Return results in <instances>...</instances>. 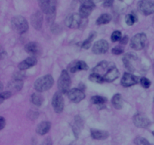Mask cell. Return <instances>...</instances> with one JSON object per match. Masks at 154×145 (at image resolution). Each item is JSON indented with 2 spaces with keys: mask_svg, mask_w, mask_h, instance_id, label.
<instances>
[{
  "mask_svg": "<svg viewBox=\"0 0 154 145\" xmlns=\"http://www.w3.org/2000/svg\"><path fill=\"white\" fill-rule=\"evenodd\" d=\"M54 81L53 77L50 75H47L36 80L34 84V87L36 91L43 93L50 90L54 85Z\"/></svg>",
  "mask_w": 154,
  "mask_h": 145,
  "instance_id": "cell-1",
  "label": "cell"
},
{
  "mask_svg": "<svg viewBox=\"0 0 154 145\" xmlns=\"http://www.w3.org/2000/svg\"><path fill=\"white\" fill-rule=\"evenodd\" d=\"M11 27L17 33L23 34L28 30L29 24L23 17L15 16L11 20Z\"/></svg>",
  "mask_w": 154,
  "mask_h": 145,
  "instance_id": "cell-2",
  "label": "cell"
},
{
  "mask_svg": "<svg viewBox=\"0 0 154 145\" xmlns=\"http://www.w3.org/2000/svg\"><path fill=\"white\" fill-rule=\"evenodd\" d=\"M87 18H83L79 14H72L66 20V25L71 29H78L84 25V20Z\"/></svg>",
  "mask_w": 154,
  "mask_h": 145,
  "instance_id": "cell-3",
  "label": "cell"
},
{
  "mask_svg": "<svg viewBox=\"0 0 154 145\" xmlns=\"http://www.w3.org/2000/svg\"><path fill=\"white\" fill-rule=\"evenodd\" d=\"M58 89L62 93H68L71 86V78L66 70L62 72L61 75L58 80Z\"/></svg>",
  "mask_w": 154,
  "mask_h": 145,
  "instance_id": "cell-4",
  "label": "cell"
},
{
  "mask_svg": "<svg viewBox=\"0 0 154 145\" xmlns=\"http://www.w3.org/2000/svg\"><path fill=\"white\" fill-rule=\"evenodd\" d=\"M147 36L144 33H138L132 37L130 42V47L135 51H141L145 46Z\"/></svg>",
  "mask_w": 154,
  "mask_h": 145,
  "instance_id": "cell-5",
  "label": "cell"
},
{
  "mask_svg": "<svg viewBox=\"0 0 154 145\" xmlns=\"http://www.w3.org/2000/svg\"><path fill=\"white\" fill-rule=\"evenodd\" d=\"M138 11L142 14L150 15L154 13V1L153 0H141L138 3Z\"/></svg>",
  "mask_w": 154,
  "mask_h": 145,
  "instance_id": "cell-6",
  "label": "cell"
},
{
  "mask_svg": "<svg viewBox=\"0 0 154 145\" xmlns=\"http://www.w3.org/2000/svg\"><path fill=\"white\" fill-rule=\"evenodd\" d=\"M57 5V0H40L39 2L41 10L46 14L55 13Z\"/></svg>",
  "mask_w": 154,
  "mask_h": 145,
  "instance_id": "cell-7",
  "label": "cell"
},
{
  "mask_svg": "<svg viewBox=\"0 0 154 145\" xmlns=\"http://www.w3.org/2000/svg\"><path fill=\"white\" fill-rule=\"evenodd\" d=\"M52 106L57 114L63 112V108H64V99H63L61 92H57L53 96Z\"/></svg>",
  "mask_w": 154,
  "mask_h": 145,
  "instance_id": "cell-8",
  "label": "cell"
},
{
  "mask_svg": "<svg viewBox=\"0 0 154 145\" xmlns=\"http://www.w3.org/2000/svg\"><path fill=\"white\" fill-rule=\"evenodd\" d=\"M133 123L136 127L146 129L151 124V122L147 117L141 113H138L133 117Z\"/></svg>",
  "mask_w": 154,
  "mask_h": 145,
  "instance_id": "cell-9",
  "label": "cell"
},
{
  "mask_svg": "<svg viewBox=\"0 0 154 145\" xmlns=\"http://www.w3.org/2000/svg\"><path fill=\"white\" fill-rule=\"evenodd\" d=\"M140 82V78L131 73H125L121 79V84L124 87H129Z\"/></svg>",
  "mask_w": 154,
  "mask_h": 145,
  "instance_id": "cell-10",
  "label": "cell"
},
{
  "mask_svg": "<svg viewBox=\"0 0 154 145\" xmlns=\"http://www.w3.org/2000/svg\"><path fill=\"white\" fill-rule=\"evenodd\" d=\"M67 94L69 99L75 103H79L83 99H85V94L81 89L73 88L69 90Z\"/></svg>",
  "mask_w": 154,
  "mask_h": 145,
  "instance_id": "cell-11",
  "label": "cell"
},
{
  "mask_svg": "<svg viewBox=\"0 0 154 145\" xmlns=\"http://www.w3.org/2000/svg\"><path fill=\"white\" fill-rule=\"evenodd\" d=\"M108 48H109V45L108 42L104 39H101L94 44L92 51L95 54H105L108 51Z\"/></svg>",
  "mask_w": 154,
  "mask_h": 145,
  "instance_id": "cell-12",
  "label": "cell"
},
{
  "mask_svg": "<svg viewBox=\"0 0 154 145\" xmlns=\"http://www.w3.org/2000/svg\"><path fill=\"white\" fill-rule=\"evenodd\" d=\"M113 65H114V63H108V62L106 61H102L101 62V63H99V64L92 70V72H93V73H97L103 77L104 75L106 74V72H108V69H109Z\"/></svg>",
  "mask_w": 154,
  "mask_h": 145,
  "instance_id": "cell-13",
  "label": "cell"
},
{
  "mask_svg": "<svg viewBox=\"0 0 154 145\" xmlns=\"http://www.w3.org/2000/svg\"><path fill=\"white\" fill-rule=\"evenodd\" d=\"M119 77V71L118 69L116 68L115 64L113 65L109 69H108V72H106L105 75L103 76L104 80H105V82L111 83L114 81L115 80H117Z\"/></svg>",
  "mask_w": 154,
  "mask_h": 145,
  "instance_id": "cell-14",
  "label": "cell"
},
{
  "mask_svg": "<svg viewBox=\"0 0 154 145\" xmlns=\"http://www.w3.org/2000/svg\"><path fill=\"white\" fill-rule=\"evenodd\" d=\"M43 23V15L41 11H36L31 17V24L35 29L40 30Z\"/></svg>",
  "mask_w": 154,
  "mask_h": 145,
  "instance_id": "cell-15",
  "label": "cell"
},
{
  "mask_svg": "<svg viewBox=\"0 0 154 145\" xmlns=\"http://www.w3.org/2000/svg\"><path fill=\"white\" fill-rule=\"evenodd\" d=\"M25 51L27 54H30L32 56H38L41 54V47L37 42H32L27 44L25 46Z\"/></svg>",
  "mask_w": 154,
  "mask_h": 145,
  "instance_id": "cell-16",
  "label": "cell"
},
{
  "mask_svg": "<svg viewBox=\"0 0 154 145\" xmlns=\"http://www.w3.org/2000/svg\"><path fill=\"white\" fill-rule=\"evenodd\" d=\"M69 69L72 73H75L78 71L87 70L88 66L84 61H75L69 65Z\"/></svg>",
  "mask_w": 154,
  "mask_h": 145,
  "instance_id": "cell-17",
  "label": "cell"
},
{
  "mask_svg": "<svg viewBox=\"0 0 154 145\" xmlns=\"http://www.w3.org/2000/svg\"><path fill=\"white\" fill-rule=\"evenodd\" d=\"M37 63V60L35 57H30L26 59L25 60L21 62L19 65H18V69L20 71L26 70V69H29V68L32 67L35 65Z\"/></svg>",
  "mask_w": 154,
  "mask_h": 145,
  "instance_id": "cell-18",
  "label": "cell"
},
{
  "mask_svg": "<svg viewBox=\"0 0 154 145\" xmlns=\"http://www.w3.org/2000/svg\"><path fill=\"white\" fill-rule=\"evenodd\" d=\"M23 86V81L14 79L13 81L9 82V84H8V91H10L13 94L14 93L20 91L22 89Z\"/></svg>",
  "mask_w": 154,
  "mask_h": 145,
  "instance_id": "cell-19",
  "label": "cell"
},
{
  "mask_svg": "<svg viewBox=\"0 0 154 145\" xmlns=\"http://www.w3.org/2000/svg\"><path fill=\"white\" fill-rule=\"evenodd\" d=\"M90 133L92 138L96 140H105L109 137V133L108 132L99 129H91Z\"/></svg>",
  "mask_w": 154,
  "mask_h": 145,
  "instance_id": "cell-20",
  "label": "cell"
},
{
  "mask_svg": "<svg viewBox=\"0 0 154 145\" xmlns=\"http://www.w3.org/2000/svg\"><path fill=\"white\" fill-rule=\"evenodd\" d=\"M51 127V123L48 121L41 122L36 128V132L40 135H44L48 133Z\"/></svg>",
  "mask_w": 154,
  "mask_h": 145,
  "instance_id": "cell-21",
  "label": "cell"
},
{
  "mask_svg": "<svg viewBox=\"0 0 154 145\" xmlns=\"http://www.w3.org/2000/svg\"><path fill=\"white\" fill-rule=\"evenodd\" d=\"M111 103L116 109H122L123 106V100L121 95L120 93H117V94L114 95L111 99Z\"/></svg>",
  "mask_w": 154,
  "mask_h": 145,
  "instance_id": "cell-22",
  "label": "cell"
},
{
  "mask_svg": "<svg viewBox=\"0 0 154 145\" xmlns=\"http://www.w3.org/2000/svg\"><path fill=\"white\" fill-rule=\"evenodd\" d=\"M112 17L109 14H103L101 15L96 20V23L97 25H103V24H107L111 22Z\"/></svg>",
  "mask_w": 154,
  "mask_h": 145,
  "instance_id": "cell-23",
  "label": "cell"
},
{
  "mask_svg": "<svg viewBox=\"0 0 154 145\" xmlns=\"http://www.w3.org/2000/svg\"><path fill=\"white\" fill-rule=\"evenodd\" d=\"M31 101L35 105L40 107L43 104L44 98L39 93H33L31 96Z\"/></svg>",
  "mask_w": 154,
  "mask_h": 145,
  "instance_id": "cell-24",
  "label": "cell"
},
{
  "mask_svg": "<svg viewBox=\"0 0 154 145\" xmlns=\"http://www.w3.org/2000/svg\"><path fill=\"white\" fill-rule=\"evenodd\" d=\"M96 32H90L89 37L87 38V39L82 43L81 48H84V49H89L90 45H91V42H93V39L96 38Z\"/></svg>",
  "mask_w": 154,
  "mask_h": 145,
  "instance_id": "cell-25",
  "label": "cell"
},
{
  "mask_svg": "<svg viewBox=\"0 0 154 145\" xmlns=\"http://www.w3.org/2000/svg\"><path fill=\"white\" fill-rule=\"evenodd\" d=\"M93 9V8L81 5L79 9V14L81 15L83 18H87L90 15Z\"/></svg>",
  "mask_w": 154,
  "mask_h": 145,
  "instance_id": "cell-26",
  "label": "cell"
},
{
  "mask_svg": "<svg viewBox=\"0 0 154 145\" xmlns=\"http://www.w3.org/2000/svg\"><path fill=\"white\" fill-rule=\"evenodd\" d=\"M89 80L90 81L93 83H98V84H102V83L105 82V80H104V78L102 76V75H99L97 73H93L92 72L91 75H90L89 76Z\"/></svg>",
  "mask_w": 154,
  "mask_h": 145,
  "instance_id": "cell-27",
  "label": "cell"
},
{
  "mask_svg": "<svg viewBox=\"0 0 154 145\" xmlns=\"http://www.w3.org/2000/svg\"><path fill=\"white\" fill-rule=\"evenodd\" d=\"M131 60H132V58H130L129 57H128L127 55H126V57L123 59V64H124L125 68L127 69L128 71L131 72H133L135 71V68L132 66V64L131 63Z\"/></svg>",
  "mask_w": 154,
  "mask_h": 145,
  "instance_id": "cell-28",
  "label": "cell"
},
{
  "mask_svg": "<svg viewBox=\"0 0 154 145\" xmlns=\"http://www.w3.org/2000/svg\"><path fill=\"white\" fill-rule=\"evenodd\" d=\"M107 99L105 97L99 96H95L91 98V102L94 105H103L106 102Z\"/></svg>",
  "mask_w": 154,
  "mask_h": 145,
  "instance_id": "cell-29",
  "label": "cell"
},
{
  "mask_svg": "<svg viewBox=\"0 0 154 145\" xmlns=\"http://www.w3.org/2000/svg\"><path fill=\"white\" fill-rule=\"evenodd\" d=\"M137 20H137L136 16L133 14H129L126 16V23L128 26H132Z\"/></svg>",
  "mask_w": 154,
  "mask_h": 145,
  "instance_id": "cell-30",
  "label": "cell"
},
{
  "mask_svg": "<svg viewBox=\"0 0 154 145\" xmlns=\"http://www.w3.org/2000/svg\"><path fill=\"white\" fill-rule=\"evenodd\" d=\"M134 143L136 145H152L146 138H142V137H137L134 140Z\"/></svg>",
  "mask_w": 154,
  "mask_h": 145,
  "instance_id": "cell-31",
  "label": "cell"
},
{
  "mask_svg": "<svg viewBox=\"0 0 154 145\" xmlns=\"http://www.w3.org/2000/svg\"><path fill=\"white\" fill-rule=\"evenodd\" d=\"M122 39V34L121 32L120 31H114V32L111 35V39L113 42H116L117 41H120V39Z\"/></svg>",
  "mask_w": 154,
  "mask_h": 145,
  "instance_id": "cell-32",
  "label": "cell"
},
{
  "mask_svg": "<svg viewBox=\"0 0 154 145\" xmlns=\"http://www.w3.org/2000/svg\"><path fill=\"white\" fill-rule=\"evenodd\" d=\"M79 2L81 5L87 6V7L93 8H94L95 5H96V4L93 2V0H79Z\"/></svg>",
  "mask_w": 154,
  "mask_h": 145,
  "instance_id": "cell-33",
  "label": "cell"
},
{
  "mask_svg": "<svg viewBox=\"0 0 154 145\" xmlns=\"http://www.w3.org/2000/svg\"><path fill=\"white\" fill-rule=\"evenodd\" d=\"M140 83H141V86L145 89H148L150 87V84H151L150 80L147 79V78H141L140 79Z\"/></svg>",
  "mask_w": 154,
  "mask_h": 145,
  "instance_id": "cell-34",
  "label": "cell"
},
{
  "mask_svg": "<svg viewBox=\"0 0 154 145\" xmlns=\"http://www.w3.org/2000/svg\"><path fill=\"white\" fill-rule=\"evenodd\" d=\"M11 96L12 93L10 91H5L1 93V94H0V101H1V103H2L3 101L10 98Z\"/></svg>",
  "mask_w": 154,
  "mask_h": 145,
  "instance_id": "cell-35",
  "label": "cell"
},
{
  "mask_svg": "<svg viewBox=\"0 0 154 145\" xmlns=\"http://www.w3.org/2000/svg\"><path fill=\"white\" fill-rule=\"evenodd\" d=\"M123 51H124L123 48L120 46H116L115 48L112 49V54H115V55H120V54H123Z\"/></svg>",
  "mask_w": 154,
  "mask_h": 145,
  "instance_id": "cell-36",
  "label": "cell"
},
{
  "mask_svg": "<svg viewBox=\"0 0 154 145\" xmlns=\"http://www.w3.org/2000/svg\"><path fill=\"white\" fill-rule=\"evenodd\" d=\"M55 16H56V12L55 13L50 14H47V22L49 24H54V20H55Z\"/></svg>",
  "mask_w": 154,
  "mask_h": 145,
  "instance_id": "cell-37",
  "label": "cell"
},
{
  "mask_svg": "<svg viewBox=\"0 0 154 145\" xmlns=\"http://www.w3.org/2000/svg\"><path fill=\"white\" fill-rule=\"evenodd\" d=\"M114 0H104L103 1V6L105 8H109L114 3Z\"/></svg>",
  "mask_w": 154,
  "mask_h": 145,
  "instance_id": "cell-38",
  "label": "cell"
},
{
  "mask_svg": "<svg viewBox=\"0 0 154 145\" xmlns=\"http://www.w3.org/2000/svg\"><path fill=\"white\" fill-rule=\"evenodd\" d=\"M60 27H59L58 25H57V24H53L52 26H51V31H52L53 33H55V34H57V30H58L59 32H60Z\"/></svg>",
  "mask_w": 154,
  "mask_h": 145,
  "instance_id": "cell-39",
  "label": "cell"
},
{
  "mask_svg": "<svg viewBox=\"0 0 154 145\" xmlns=\"http://www.w3.org/2000/svg\"><path fill=\"white\" fill-rule=\"evenodd\" d=\"M42 145H53L52 140H51V138H47L46 139L43 141Z\"/></svg>",
  "mask_w": 154,
  "mask_h": 145,
  "instance_id": "cell-40",
  "label": "cell"
},
{
  "mask_svg": "<svg viewBox=\"0 0 154 145\" xmlns=\"http://www.w3.org/2000/svg\"><path fill=\"white\" fill-rule=\"evenodd\" d=\"M128 41H129V38H128V36H124V37L122 38L121 39H120V42L121 45H126L128 42Z\"/></svg>",
  "mask_w": 154,
  "mask_h": 145,
  "instance_id": "cell-41",
  "label": "cell"
},
{
  "mask_svg": "<svg viewBox=\"0 0 154 145\" xmlns=\"http://www.w3.org/2000/svg\"><path fill=\"white\" fill-rule=\"evenodd\" d=\"M5 126V120L2 117H0V129L2 130V129H4Z\"/></svg>",
  "mask_w": 154,
  "mask_h": 145,
  "instance_id": "cell-42",
  "label": "cell"
},
{
  "mask_svg": "<svg viewBox=\"0 0 154 145\" xmlns=\"http://www.w3.org/2000/svg\"><path fill=\"white\" fill-rule=\"evenodd\" d=\"M102 1H104V0H93V2L96 4V3H99V2H101Z\"/></svg>",
  "mask_w": 154,
  "mask_h": 145,
  "instance_id": "cell-43",
  "label": "cell"
},
{
  "mask_svg": "<svg viewBox=\"0 0 154 145\" xmlns=\"http://www.w3.org/2000/svg\"><path fill=\"white\" fill-rule=\"evenodd\" d=\"M153 72H154V64H153Z\"/></svg>",
  "mask_w": 154,
  "mask_h": 145,
  "instance_id": "cell-44",
  "label": "cell"
},
{
  "mask_svg": "<svg viewBox=\"0 0 154 145\" xmlns=\"http://www.w3.org/2000/svg\"><path fill=\"white\" fill-rule=\"evenodd\" d=\"M153 135H154V131H153Z\"/></svg>",
  "mask_w": 154,
  "mask_h": 145,
  "instance_id": "cell-45",
  "label": "cell"
},
{
  "mask_svg": "<svg viewBox=\"0 0 154 145\" xmlns=\"http://www.w3.org/2000/svg\"><path fill=\"white\" fill-rule=\"evenodd\" d=\"M120 1H122V0H120Z\"/></svg>",
  "mask_w": 154,
  "mask_h": 145,
  "instance_id": "cell-46",
  "label": "cell"
}]
</instances>
